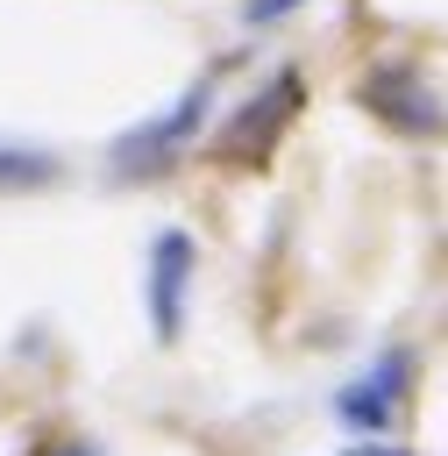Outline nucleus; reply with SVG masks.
Instances as JSON below:
<instances>
[{"label": "nucleus", "instance_id": "obj_1", "mask_svg": "<svg viewBox=\"0 0 448 456\" xmlns=\"http://www.w3.org/2000/svg\"><path fill=\"white\" fill-rule=\"evenodd\" d=\"M206 100H213V86H206V78H192V93H178L156 121H142V128H128V135L114 142V171H121V178H128V171H164V164L178 157V142H185V135H199Z\"/></svg>", "mask_w": 448, "mask_h": 456}, {"label": "nucleus", "instance_id": "obj_2", "mask_svg": "<svg viewBox=\"0 0 448 456\" xmlns=\"http://www.w3.org/2000/svg\"><path fill=\"white\" fill-rule=\"evenodd\" d=\"M405 378H412V356H405V349H384L356 385H341L334 413H341L356 435H377V428L398 420V406H405Z\"/></svg>", "mask_w": 448, "mask_h": 456}, {"label": "nucleus", "instance_id": "obj_3", "mask_svg": "<svg viewBox=\"0 0 448 456\" xmlns=\"http://www.w3.org/2000/svg\"><path fill=\"white\" fill-rule=\"evenodd\" d=\"M185 285H192V235L185 228H164L149 242V328H156V342H178Z\"/></svg>", "mask_w": 448, "mask_h": 456}, {"label": "nucleus", "instance_id": "obj_4", "mask_svg": "<svg viewBox=\"0 0 448 456\" xmlns=\"http://www.w3.org/2000/svg\"><path fill=\"white\" fill-rule=\"evenodd\" d=\"M370 114H384L391 128H405V135H434L441 128V107H434V93L420 86V71H370L363 78V93H356Z\"/></svg>", "mask_w": 448, "mask_h": 456}, {"label": "nucleus", "instance_id": "obj_5", "mask_svg": "<svg viewBox=\"0 0 448 456\" xmlns=\"http://www.w3.org/2000/svg\"><path fill=\"white\" fill-rule=\"evenodd\" d=\"M299 100H306V78H299V71H277V78L228 121V150H263V142L299 114Z\"/></svg>", "mask_w": 448, "mask_h": 456}, {"label": "nucleus", "instance_id": "obj_6", "mask_svg": "<svg viewBox=\"0 0 448 456\" xmlns=\"http://www.w3.org/2000/svg\"><path fill=\"white\" fill-rule=\"evenodd\" d=\"M57 178V157L50 150H28V142H0V192H21V185H50Z\"/></svg>", "mask_w": 448, "mask_h": 456}, {"label": "nucleus", "instance_id": "obj_7", "mask_svg": "<svg viewBox=\"0 0 448 456\" xmlns=\"http://www.w3.org/2000/svg\"><path fill=\"white\" fill-rule=\"evenodd\" d=\"M292 7H306V0H249V28H263V21H277V14H292Z\"/></svg>", "mask_w": 448, "mask_h": 456}, {"label": "nucleus", "instance_id": "obj_8", "mask_svg": "<svg viewBox=\"0 0 448 456\" xmlns=\"http://www.w3.org/2000/svg\"><path fill=\"white\" fill-rule=\"evenodd\" d=\"M348 456H405V449H391V442H356Z\"/></svg>", "mask_w": 448, "mask_h": 456}, {"label": "nucleus", "instance_id": "obj_9", "mask_svg": "<svg viewBox=\"0 0 448 456\" xmlns=\"http://www.w3.org/2000/svg\"><path fill=\"white\" fill-rule=\"evenodd\" d=\"M57 456H92V449H85V442H64V449H57Z\"/></svg>", "mask_w": 448, "mask_h": 456}]
</instances>
